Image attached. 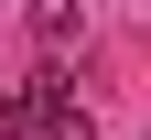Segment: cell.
I'll return each instance as SVG.
<instances>
[{
  "instance_id": "1",
  "label": "cell",
  "mask_w": 151,
  "mask_h": 140,
  "mask_svg": "<svg viewBox=\"0 0 151 140\" xmlns=\"http://www.w3.org/2000/svg\"><path fill=\"white\" fill-rule=\"evenodd\" d=\"M76 22H86L76 0H32V43H76Z\"/></svg>"
}]
</instances>
